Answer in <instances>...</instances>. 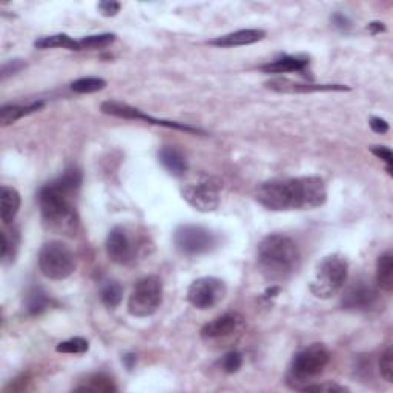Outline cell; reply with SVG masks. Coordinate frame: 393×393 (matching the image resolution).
I'll return each instance as SVG.
<instances>
[{
	"instance_id": "obj_1",
	"label": "cell",
	"mask_w": 393,
	"mask_h": 393,
	"mask_svg": "<svg viewBox=\"0 0 393 393\" xmlns=\"http://www.w3.org/2000/svg\"><path fill=\"white\" fill-rule=\"evenodd\" d=\"M82 182V171L71 166L59 178L42 187L38 192V206L46 229L66 237L77 232L80 218L74 206V199Z\"/></svg>"
},
{
	"instance_id": "obj_2",
	"label": "cell",
	"mask_w": 393,
	"mask_h": 393,
	"mask_svg": "<svg viewBox=\"0 0 393 393\" xmlns=\"http://www.w3.org/2000/svg\"><path fill=\"white\" fill-rule=\"evenodd\" d=\"M255 200L275 212L312 210L326 203L327 190L324 180L317 176L278 178L258 186Z\"/></svg>"
},
{
	"instance_id": "obj_3",
	"label": "cell",
	"mask_w": 393,
	"mask_h": 393,
	"mask_svg": "<svg viewBox=\"0 0 393 393\" xmlns=\"http://www.w3.org/2000/svg\"><path fill=\"white\" fill-rule=\"evenodd\" d=\"M301 254L296 243L285 234H271L257 248V263L266 280L285 281L300 266Z\"/></svg>"
},
{
	"instance_id": "obj_4",
	"label": "cell",
	"mask_w": 393,
	"mask_h": 393,
	"mask_svg": "<svg viewBox=\"0 0 393 393\" xmlns=\"http://www.w3.org/2000/svg\"><path fill=\"white\" fill-rule=\"evenodd\" d=\"M330 353L326 345L320 343H313L308 348H304L292 358V363L289 366L287 384L292 389L301 390L308 386L310 380L315 378L320 373H323L326 366L329 364Z\"/></svg>"
},
{
	"instance_id": "obj_5",
	"label": "cell",
	"mask_w": 393,
	"mask_h": 393,
	"mask_svg": "<svg viewBox=\"0 0 393 393\" xmlns=\"http://www.w3.org/2000/svg\"><path fill=\"white\" fill-rule=\"evenodd\" d=\"M182 195L186 203L199 212H214L222 201V183L206 172H195L186 177Z\"/></svg>"
},
{
	"instance_id": "obj_6",
	"label": "cell",
	"mask_w": 393,
	"mask_h": 393,
	"mask_svg": "<svg viewBox=\"0 0 393 393\" xmlns=\"http://www.w3.org/2000/svg\"><path fill=\"white\" fill-rule=\"evenodd\" d=\"M349 264L341 255H327L317 266L315 277L310 283V292L321 300L336 295L348 281Z\"/></svg>"
},
{
	"instance_id": "obj_7",
	"label": "cell",
	"mask_w": 393,
	"mask_h": 393,
	"mask_svg": "<svg viewBox=\"0 0 393 393\" xmlns=\"http://www.w3.org/2000/svg\"><path fill=\"white\" fill-rule=\"evenodd\" d=\"M76 257L65 243L48 241L38 252V267L46 278L62 281L76 271Z\"/></svg>"
},
{
	"instance_id": "obj_8",
	"label": "cell",
	"mask_w": 393,
	"mask_h": 393,
	"mask_svg": "<svg viewBox=\"0 0 393 393\" xmlns=\"http://www.w3.org/2000/svg\"><path fill=\"white\" fill-rule=\"evenodd\" d=\"M163 303V283L157 275L140 278L128 300V312L132 317L148 318L160 309Z\"/></svg>"
},
{
	"instance_id": "obj_9",
	"label": "cell",
	"mask_w": 393,
	"mask_h": 393,
	"mask_svg": "<svg viewBox=\"0 0 393 393\" xmlns=\"http://www.w3.org/2000/svg\"><path fill=\"white\" fill-rule=\"evenodd\" d=\"M174 245L180 254L196 257L210 252L217 246V237L203 226L182 224L174 232Z\"/></svg>"
},
{
	"instance_id": "obj_10",
	"label": "cell",
	"mask_w": 393,
	"mask_h": 393,
	"mask_svg": "<svg viewBox=\"0 0 393 393\" xmlns=\"http://www.w3.org/2000/svg\"><path fill=\"white\" fill-rule=\"evenodd\" d=\"M227 294L226 283L217 277H201L191 283L187 287V301L195 309L208 310L215 308L224 300Z\"/></svg>"
},
{
	"instance_id": "obj_11",
	"label": "cell",
	"mask_w": 393,
	"mask_h": 393,
	"mask_svg": "<svg viewBox=\"0 0 393 393\" xmlns=\"http://www.w3.org/2000/svg\"><path fill=\"white\" fill-rule=\"evenodd\" d=\"M101 111L106 115H113V117H119V119H124V120H141L146 122L149 124H155V127H164L169 129H178L183 132H190V134H204L201 129L194 128L191 124H185V123H177V122H168V120H159L154 119V117L145 114L140 109L129 106L127 103H122V101L117 100H108L101 105Z\"/></svg>"
},
{
	"instance_id": "obj_12",
	"label": "cell",
	"mask_w": 393,
	"mask_h": 393,
	"mask_svg": "<svg viewBox=\"0 0 393 393\" xmlns=\"http://www.w3.org/2000/svg\"><path fill=\"white\" fill-rule=\"evenodd\" d=\"M246 321L237 312H227L204 324L200 335L204 341H224L245 330Z\"/></svg>"
},
{
	"instance_id": "obj_13",
	"label": "cell",
	"mask_w": 393,
	"mask_h": 393,
	"mask_svg": "<svg viewBox=\"0 0 393 393\" xmlns=\"http://www.w3.org/2000/svg\"><path fill=\"white\" fill-rule=\"evenodd\" d=\"M131 232L124 226H115L108 234L106 254L117 264H129L137 257V243L131 238Z\"/></svg>"
},
{
	"instance_id": "obj_14",
	"label": "cell",
	"mask_w": 393,
	"mask_h": 393,
	"mask_svg": "<svg viewBox=\"0 0 393 393\" xmlns=\"http://www.w3.org/2000/svg\"><path fill=\"white\" fill-rule=\"evenodd\" d=\"M376 301H378V290L369 281L358 280L344 292L341 306L348 310H369Z\"/></svg>"
},
{
	"instance_id": "obj_15",
	"label": "cell",
	"mask_w": 393,
	"mask_h": 393,
	"mask_svg": "<svg viewBox=\"0 0 393 393\" xmlns=\"http://www.w3.org/2000/svg\"><path fill=\"white\" fill-rule=\"evenodd\" d=\"M266 86L272 91L285 94H306V92H321V91H349V86L344 85H310V83H295L286 78H275L267 82Z\"/></svg>"
},
{
	"instance_id": "obj_16",
	"label": "cell",
	"mask_w": 393,
	"mask_h": 393,
	"mask_svg": "<svg viewBox=\"0 0 393 393\" xmlns=\"http://www.w3.org/2000/svg\"><path fill=\"white\" fill-rule=\"evenodd\" d=\"M264 37L266 31L263 29H240L231 34L215 37L214 41H210L209 43L212 46H218V48H235V46L254 45L263 41Z\"/></svg>"
},
{
	"instance_id": "obj_17",
	"label": "cell",
	"mask_w": 393,
	"mask_h": 393,
	"mask_svg": "<svg viewBox=\"0 0 393 393\" xmlns=\"http://www.w3.org/2000/svg\"><path fill=\"white\" fill-rule=\"evenodd\" d=\"M309 66V60L306 57L285 56L273 62H267L260 69L266 74H286V73H304Z\"/></svg>"
},
{
	"instance_id": "obj_18",
	"label": "cell",
	"mask_w": 393,
	"mask_h": 393,
	"mask_svg": "<svg viewBox=\"0 0 393 393\" xmlns=\"http://www.w3.org/2000/svg\"><path fill=\"white\" fill-rule=\"evenodd\" d=\"M20 209V194L11 186L0 187V218L5 226L14 222Z\"/></svg>"
},
{
	"instance_id": "obj_19",
	"label": "cell",
	"mask_w": 393,
	"mask_h": 393,
	"mask_svg": "<svg viewBox=\"0 0 393 393\" xmlns=\"http://www.w3.org/2000/svg\"><path fill=\"white\" fill-rule=\"evenodd\" d=\"M159 160L169 174L176 177H182L186 174L187 171L186 157L183 155L182 151H178L177 148L163 146L159 151Z\"/></svg>"
},
{
	"instance_id": "obj_20",
	"label": "cell",
	"mask_w": 393,
	"mask_h": 393,
	"mask_svg": "<svg viewBox=\"0 0 393 393\" xmlns=\"http://www.w3.org/2000/svg\"><path fill=\"white\" fill-rule=\"evenodd\" d=\"M43 106H45L43 101H34V103L27 105V106L3 105L2 108H0V124H2V127H10V124L20 120L22 117L41 111Z\"/></svg>"
},
{
	"instance_id": "obj_21",
	"label": "cell",
	"mask_w": 393,
	"mask_h": 393,
	"mask_svg": "<svg viewBox=\"0 0 393 393\" xmlns=\"http://www.w3.org/2000/svg\"><path fill=\"white\" fill-rule=\"evenodd\" d=\"M376 285L387 294L393 290V254L390 250L381 254L376 260Z\"/></svg>"
},
{
	"instance_id": "obj_22",
	"label": "cell",
	"mask_w": 393,
	"mask_h": 393,
	"mask_svg": "<svg viewBox=\"0 0 393 393\" xmlns=\"http://www.w3.org/2000/svg\"><path fill=\"white\" fill-rule=\"evenodd\" d=\"M51 296L42 287H33L25 296V310L29 317L41 315L50 309Z\"/></svg>"
},
{
	"instance_id": "obj_23",
	"label": "cell",
	"mask_w": 393,
	"mask_h": 393,
	"mask_svg": "<svg viewBox=\"0 0 393 393\" xmlns=\"http://www.w3.org/2000/svg\"><path fill=\"white\" fill-rule=\"evenodd\" d=\"M37 50H52V48H65L71 51H80V45L76 38L69 37L68 34H54L37 38L34 42Z\"/></svg>"
},
{
	"instance_id": "obj_24",
	"label": "cell",
	"mask_w": 393,
	"mask_h": 393,
	"mask_svg": "<svg viewBox=\"0 0 393 393\" xmlns=\"http://www.w3.org/2000/svg\"><path fill=\"white\" fill-rule=\"evenodd\" d=\"M76 392H115L117 386L111 376H108L106 373H94L90 375L80 386H77L74 389Z\"/></svg>"
},
{
	"instance_id": "obj_25",
	"label": "cell",
	"mask_w": 393,
	"mask_h": 393,
	"mask_svg": "<svg viewBox=\"0 0 393 393\" xmlns=\"http://www.w3.org/2000/svg\"><path fill=\"white\" fill-rule=\"evenodd\" d=\"M20 245V234L15 227H8L2 232V260L3 263H13L17 255Z\"/></svg>"
},
{
	"instance_id": "obj_26",
	"label": "cell",
	"mask_w": 393,
	"mask_h": 393,
	"mask_svg": "<svg viewBox=\"0 0 393 393\" xmlns=\"http://www.w3.org/2000/svg\"><path fill=\"white\" fill-rule=\"evenodd\" d=\"M100 300L106 308L115 309L123 300V287L120 283L108 281L100 290Z\"/></svg>"
},
{
	"instance_id": "obj_27",
	"label": "cell",
	"mask_w": 393,
	"mask_h": 393,
	"mask_svg": "<svg viewBox=\"0 0 393 393\" xmlns=\"http://www.w3.org/2000/svg\"><path fill=\"white\" fill-rule=\"evenodd\" d=\"M106 82L100 77H82L71 83V90L77 94H92L105 90Z\"/></svg>"
},
{
	"instance_id": "obj_28",
	"label": "cell",
	"mask_w": 393,
	"mask_h": 393,
	"mask_svg": "<svg viewBox=\"0 0 393 393\" xmlns=\"http://www.w3.org/2000/svg\"><path fill=\"white\" fill-rule=\"evenodd\" d=\"M114 42H115V34L106 33V34H96V36L82 37L80 41H78V45H80V51H82V50L105 48V46L111 45Z\"/></svg>"
},
{
	"instance_id": "obj_29",
	"label": "cell",
	"mask_w": 393,
	"mask_h": 393,
	"mask_svg": "<svg viewBox=\"0 0 393 393\" xmlns=\"http://www.w3.org/2000/svg\"><path fill=\"white\" fill-rule=\"evenodd\" d=\"M56 350L59 353H71V355H82V353H86L90 350V343L85 340V338L76 336L71 338V340H66L64 343H59Z\"/></svg>"
},
{
	"instance_id": "obj_30",
	"label": "cell",
	"mask_w": 393,
	"mask_h": 393,
	"mask_svg": "<svg viewBox=\"0 0 393 393\" xmlns=\"http://www.w3.org/2000/svg\"><path fill=\"white\" fill-rule=\"evenodd\" d=\"M380 372H381L384 381L393 383V350H392V348H387L381 355Z\"/></svg>"
},
{
	"instance_id": "obj_31",
	"label": "cell",
	"mask_w": 393,
	"mask_h": 393,
	"mask_svg": "<svg viewBox=\"0 0 393 393\" xmlns=\"http://www.w3.org/2000/svg\"><path fill=\"white\" fill-rule=\"evenodd\" d=\"M243 366V355L240 352H229L223 358V369L226 373H237Z\"/></svg>"
},
{
	"instance_id": "obj_32",
	"label": "cell",
	"mask_w": 393,
	"mask_h": 393,
	"mask_svg": "<svg viewBox=\"0 0 393 393\" xmlns=\"http://www.w3.org/2000/svg\"><path fill=\"white\" fill-rule=\"evenodd\" d=\"M371 151H372L373 155L378 157V159L386 162V171H387L389 176H392L393 174V172H392L393 171V155H392L390 148H387V146H372Z\"/></svg>"
},
{
	"instance_id": "obj_33",
	"label": "cell",
	"mask_w": 393,
	"mask_h": 393,
	"mask_svg": "<svg viewBox=\"0 0 393 393\" xmlns=\"http://www.w3.org/2000/svg\"><path fill=\"white\" fill-rule=\"evenodd\" d=\"M303 392H348V389L343 386H338L335 383L326 381L323 384H308L301 389Z\"/></svg>"
},
{
	"instance_id": "obj_34",
	"label": "cell",
	"mask_w": 393,
	"mask_h": 393,
	"mask_svg": "<svg viewBox=\"0 0 393 393\" xmlns=\"http://www.w3.org/2000/svg\"><path fill=\"white\" fill-rule=\"evenodd\" d=\"M25 66H27L25 60H20V59L6 62V64L2 66V78L5 80V78H6L8 76L19 73V71H22L23 68H25Z\"/></svg>"
},
{
	"instance_id": "obj_35",
	"label": "cell",
	"mask_w": 393,
	"mask_h": 393,
	"mask_svg": "<svg viewBox=\"0 0 393 393\" xmlns=\"http://www.w3.org/2000/svg\"><path fill=\"white\" fill-rule=\"evenodd\" d=\"M99 11L101 13V15H105V17H114V15L119 14L122 5L119 2H100L97 5Z\"/></svg>"
},
{
	"instance_id": "obj_36",
	"label": "cell",
	"mask_w": 393,
	"mask_h": 393,
	"mask_svg": "<svg viewBox=\"0 0 393 393\" xmlns=\"http://www.w3.org/2000/svg\"><path fill=\"white\" fill-rule=\"evenodd\" d=\"M369 124H371L372 131L376 134H386L389 131V123L381 119V117H372V119L369 120Z\"/></svg>"
},
{
	"instance_id": "obj_37",
	"label": "cell",
	"mask_w": 393,
	"mask_h": 393,
	"mask_svg": "<svg viewBox=\"0 0 393 393\" xmlns=\"http://www.w3.org/2000/svg\"><path fill=\"white\" fill-rule=\"evenodd\" d=\"M334 23H335L336 28H340L343 31L350 28V20L345 17V15H343V14H335L334 15Z\"/></svg>"
},
{
	"instance_id": "obj_38",
	"label": "cell",
	"mask_w": 393,
	"mask_h": 393,
	"mask_svg": "<svg viewBox=\"0 0 393 393\" xmlns=\"http://www.w3.org/2000/svg\"><path fill=\"white\" fill-rule=\"evenodd\" d=\"M367 29L371 31L372 34H380V33H384V31H386V25H384L383 22H372L367 25Z\"/></svg>"
},
{
	"instance_id": "obj_39",
	"label": "cell",
	"mask_w": 393,
	"mask_h": 393,
	"mask_svg": "<svg viewBox=\"0 0 393 393\" xmlns=\"http://www.w3.org/2000/svg\"><path fill=\"white\" fill-rule=\"evenodd\" d=\"M278 292H280V287H278V286H272L271 289H267V290H266L263 298H264V300H271V298L277 296Z\"/></svg>"
},
{
	"instance_id": "obj_40",
	"label": "cell",
	"mask_w": 393,
	"mask_h": 393,
	"mask_svg": "<svg viewBox=\"0 0 393 393\" xmlns=\"http://www.w3.org/2000/svg\"><path fill=\"white\" fill-rule=\"evenodd\" d=\"M123 361H124V364H127L128 369H132L134 364L137 363V358H136V355H132V353H128V355L123 357Z\"/></svg>"
}]
</instances>
